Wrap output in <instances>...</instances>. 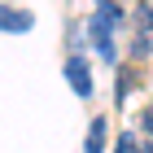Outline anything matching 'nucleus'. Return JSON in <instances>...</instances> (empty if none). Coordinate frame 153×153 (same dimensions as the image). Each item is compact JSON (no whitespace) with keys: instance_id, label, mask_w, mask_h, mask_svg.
<instances>
[{"instance_id":"1","label":"nucleus","mask_w":153,"mask_h":153,"mask_svg":"<svg viewBox=\"0 0 153 153\" xmlns=\"http://www.w3.org/2000/svg\"><path fill=\"white\" fill-rule=\"evenodd\" d=\"M66 79H70V88H74L79 96H92V74H88V66H83V57H79V53L66 61Z\"/></svg>"},{"instance_id":"2","label":"nucleus","mask_w":153,"mask_h":153,"mask_svg":"<svg viewBox=\"0 0 153 153\" xmlns=\"http://www.w3.org/2000/svg\"><path fill=\"white\" fill-rule=\"evenodd\" d=\"M92 39H96V53H101L105 61H114V39H109V26H101L96 18H92Z\"/></svg>"},{"instance_id":"3","label":"nucleus","mask_w":153,"mask_h":153,"mask_svg":"<svg viewBox=\"0 0 153 153\" xmlns=\"http://www.w3.org/2000/svg\"><path fill=\"white\" fill-rule=\"evenodd\" d=\"M140 66H123V70H118V101H123V96L131 92V88H140Z\"/></svg>"},{"instance_id":"4","label":"nucleus","mask_w":153,"mask_h":153,"mask_svg":"<svg viewBox=\"0 0 153 153\" xmlns=\"http://www.w3.org/2000/svg\"><path fill=\"white\" fill-rule=\"evenodd\" d=\"M96 22H101V26H109V31H114V26L123 22V9H118L114 0H101V4H96Z\"/></svg>"},{"instance_id":"5","label":"nucleus","mask_w":153,"mask_h":153,"mask_svg":"<svg viewBox=\"0 0 153 153\" xmlns=\"http://www.w3.org/2000/svg\"><path fill=\"white\" fill-rule=\"evenodd\" d=\"M131 22H136V35H149V31H153V4H149V0H140V4H136Z\"/></svg>"},{"instance_id":"6","label":"nucleus","mask_w":153,"mask_h":153,"mask_svg":"<svg viewBox=\"0 0 153 153\" xmlns=\"http://www.w3.org/2000/svg\"><path fill=\"white\" fill-rule=\"evenodd\" d=\"M105 123H109V118H92V127H88V153H101V149H105Z\"/></svg>"},{"instance_id":"7","label":"nucleus","mask_w":153,"mask_h":153,"mask_svg":"<svg viewBox=\"0 0 153 153\" xmlns=\"http://www.w3.org/2000/svg\"><path fill=\"white\" fill-rule=\"evenodd\" d=\"M0 26H9V31H31V18H26V13H13V9H0Z\"/></svg>"},{"instance_id":"8","label":"nucleus","mask_w":153,"mask_h":153,"mask_svg":"<svg viewBox=\"0 0 153 153\" xmlns=\"http://www.w3.org/2000/svg\"><path fill=\"white\" fill-rule=\"evenodd\" d=\"M149 53H153L149 35H136V39H131V57H136V61H144V57H149Z\"/></svg>"},{"instance_id":"9","label":"nucleus","mask_w":153,"mask_h":153,"mask_svg":"<svg viewBox=\"0 0 153 153\" xmlns=\"http://www.w3.org/2000/svg\"><path fill=\"white\" fill-rule=\"evenodd\" d=\"M140 123H144V131H149V136H153V105L144 109V118H140Z\"/></svg>"}]
</instances>
